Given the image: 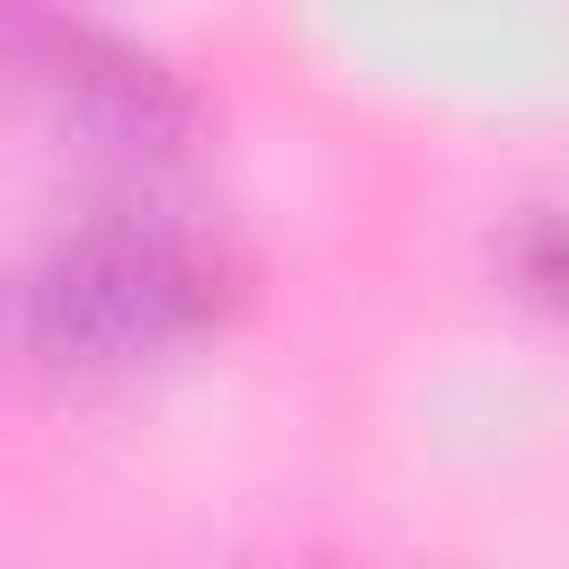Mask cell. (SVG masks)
<instances>
[{"instance_id": "cell-3", "label": "cell", "mask_w": 569, "mask_h": 569, "mask_svg": "<svg viewBox=\"0 0 569 569\" xmlns=\"http://www.w3.org/2000/svg\"><path fill=\"white\" fill-rule=\"evenodd\" d=\"M533 284H542L551 302H569V222L542 231V249H533Z\"/></svg>"}, {"instance_id": "cell-1", "label": "cell", "mask_w": 569, "mask_h": 569, "mask_svg": "<svg viewBox=\"0 0 569 569\" xmlns=\"http://www.w3.org/2000/svg\"><path fill=\"white\" fill-rule=\"evenodd\" d=\"M222 320V267L160 222H98L18 276L9 329L27 356L71 373L151 365Z\"/></svg>"}, {"instance_id": "cell-2", "label": "cell", "mask_w": 569, "mask_h": 569, "mask_svg": "<svg viewBox=\"0 0 569 569\" xmlns=\"http://www.w3.org/2000/svg\"><path fill=\"white\" fill-rule=\"evenodd\" d=\"M0 89L80 160L107 169H160L196 142V98L169 62L98 36V27H9L0 36Z\"/></svg>"}]
</instances>
